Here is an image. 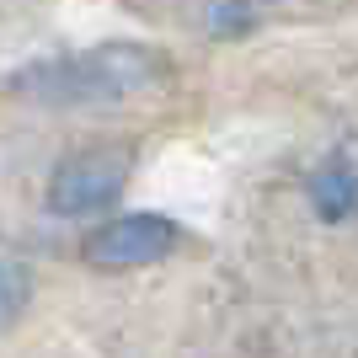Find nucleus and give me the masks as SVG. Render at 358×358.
Here are the masks:
<instances>
[{
    "instance_id": "nucleus-2",
    "label": "nucleus",
    "mask_w": 358,
    "mask_h": 358,
    "mask_svg": "<svg viewBox=\"0 0 358 358\" xmlns=\"http://www.w3.org/2000/svg\"><path fill=\"white\" fill-rule=\"evenodd\" d=\"M129 187V161L113 155V150H91V155H75L64 161L54 177H48V209L59 220H91V214H107Z\"/></svg>"
},
{
    "instance_id": "nucleus-1",
    "label": "nucleus",
    "mask_w": 358,
    "mask_h": 358,
    "mask_svg": "<svg viewBox=\"0 0 358 358\" xmlns=\"http://www.w3.org/2000/svg\"><path fill=\"white\" fill-rule=\"evenodd\" d=\"M166 75L161 54L145 43H96L80 54H59V59L27 64L22 75H11L16 96L43 107H102V102H123L134 91H150Z\"/></svg>"
},
{
    "instance_id": "nucleus-6",
    "label": "nucleus",
    "mask_w": 358,
    "mask_h": 358,
    "mask_svg": "<svg viewBox=\"0 0 358 358\" xmlns=\"http://www.w3.org/2000/svg\"><path fill=\"white\" fill-rule=\"evenodd\" d=\"M203 27L209 32H246V27H257V11H246V6H209Z\"/></svg>"
},
{
    "instance_id": "nucleus-5",
    "label": "nucleus",
    "mask_w": 358,
    "mask_h": 358,
    "mask_svg": "<svg viewBox=\"0 0 358 358\" xmlns=\"http://www.w3.org/2000/svg\"><path fill=\"white\" fill-rule=\"evenodd\" d=\"M22 305H27V273L11 257H0V321H11Z\"/></svg>"
},
{
    "instance_id": "nucleus-4",
    "label": "nucleus",
    "mask_w": 358,
    "mask_h": 358,
    "mask_svg": "<svg viewBox=\"0 0 358 358\" xmlns=\"http://www.w3.org/2000/svg\"><path fill=\"white\" fill-rule=\"evenodd\" d=\"M305 193H310V209L321 214L327 224L353 220V214H358V166L343 161V155H331V161H321L310 171Z\"/></svg>"
},
{
    "instance_id": "nucleus-3",
    "label": "nucleus",
    "mask_w": 358,
    "mask_h": 358,
    "mask_svg": "<svg viewBox=\"0 0 358 358\" xmlns=\"http://www.w3.org/2000/svg\"><path fill=\"white\" fill-rule=\"evenodd\" d=\"M177 241H182L177 220H166L155 209H134V214L107 220L102 230H91L86 262H96V268H155L177 252Z\"/></svg>"
}]
</instances>
